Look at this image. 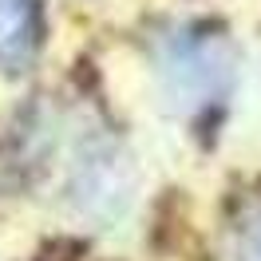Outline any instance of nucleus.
Here are the masks:
<instances>
[{"label":"nucleus","mask_w":261,"mask_h":261,"mask_svg":"<svg viewBox=\"0 0 261 261\" xmlns=\"http://www.w3.org/2000/svg\"><path fill=\"white\" fill-rule=\"evenodd\" d=\"M44 40L40 0H0V67L24 71Z\"/></svg>","instance_id":"f257e3e1"},{"label":"nucleus","mask_w":261,"mask_h":261,"mask_svg":"<svg viewBox=\"0 0 261 261\" xmlns=\"http://www.w3.org/2000/svg\"><path fill=\"white\" fill-rule=\"evenodd\" d=\"M242 261H261V222H253L249 229V242L242 245Z\"/></svg>","instance_id":"f03ea898"}]
</instances>
